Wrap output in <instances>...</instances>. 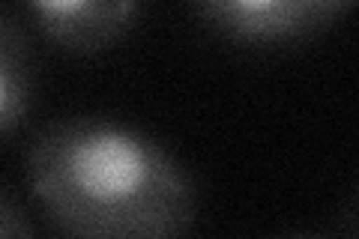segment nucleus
Returning <instances> with one entry per match:
<instances>
[{"mask_svg": "<svg viewBox=\"0 0 359 239\" xmlns=\"http://www.w3.org/2000/svg\"><path fill=\"white\" fill-rule=\"evenodd\" d=\"M33 200L78 239H165L198 221V191L174 153L123 120L72 114L33 135L25 156Z\"/></svg>", "mask_w": 359, "mask_h": 239, "instance_id": "1", "label": "nucleus"}, {"mask_svg": "<svg viewBox=\"0 0 359 239\" xmlns=\"http://www.w3.org/2000/svg\"><path fill=\"white\" fill-rule=\"evenodd\" d=\"M195 13L233 42H299L335 25L353 0H192Z\"/></svg>", "mask_w": 359, "mask_h": 239, "instance_id": "2", "label": "nucleus"}, {"mask_svg": "<svg viewBox=\"0 0 359 239\" xmlns=\"http://www.w3.org/2000/svg\"><path fill=\"white\" fill-rule=\"evenodd\" d=\"M27 6L48 42L78 57H93L126 36L144 0H27Z\"/></svg>", "mask_w": 359, "mask_h": 239, "instance_id": "3", "label": "nucleus"}, {"mask_svg": "<svg viewBox=\"0 0 359 239\" xmlns=\"http://www.w3.org/2000/svg\"><path fill=\"white\" fill-rule=\"evenodd\" d=\"M33 99H36L33 48L18 21L0 9V138L13 135L27 120Z\"/></svg>", "mask_w": 359, "mask_h": 239, "instance_id": "4", "label": "nucleus"}, {"mask_svg": "<svg viewBox=\"0 0 359 239\" xmlns=\"http://www.w3.org/2000/svg\"><path fill=\"white\" fill-rule=\"evenodd\" d=\"M21 236H36L30 215L0 189V239H21Z\"/></svg>", "mask_w": 359, "mask_h": 239, "instance_id": "5", "label": "nucleus"}]
</instances>
